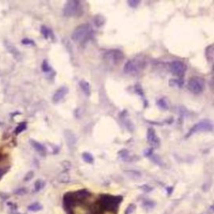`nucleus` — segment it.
Here are the masks:
<instances>
[{
    "mask_svg": "<svg viewBox=\"0 0 214 214\" xmlns=\"http://www.w3.org/2000/svg\"><path fill=\"white\" fill-rule=\"evenodd\" d=\"M93 29L89 23H83L74 28L71 35L72 40L76 43L84 44L91 38Z\"/></svg>",
    "mask_w": 214,
    "mask_h": 214,
    "instance_id": "obj_1",
    "label": "nucleus"
},
{
    "mask_svg": "<svg viewBox=\"0 0 214 214\" xmlns=\"http://www.w3.org/2000/svg\"><path fill=\"white\" fill-rule=\"evenodd\" d=\"M145 60L142 58H135L128 60L124 66V72L128 74H138L144 69Z\"/></svg>",
    "mask_w": 214,
    "mask_h": 214,
    "instance_id": "obj_2",
    "label": "nucleus"
},
{
    "mask_svg": "<svg viewBox=\"0 0 214 214\" xmlns=\"http://www.w3.org/2000/svg\"><path fill=\"white\" fill-rule=\"evenodd\" d=\"M83 13V7L81 3L77 0L68 1L64 6L63 13L67 17H77L81 15Z\"/></svg>",
    "mask_w": 214,
    "mask_h": 214,
    "instance_id": "obj_3",
    "label": "nucleus"
},
{
    "mask_svg": "<svg viewBox=\"0 0 214 214\" xmlns=\"http://www.w3.org/2000/svg\"><path fill=\"white\" fill-rule=\"evenodd\" d=\"M122 201V196H114L110 195H102L99 198L100 206L109 211L116 210L120 202Z\"/></svg>",
    "mask_w": 214,
    "mask_h": 214,
    "instance_id": "obj_4",
    "label": "nucleus"
},
{
    "mask_svg": "<svg viewBox=\"0 0 214 214\" xmlns=\"http://www.w3.org/2000/svg\"><path fill=\"white\" fill-rule=\"evenodd\" d=\"M124 54L118 49H110L104 54V59L108 64L111 65H118L124 59Z\"/></svg>",
    "mask_w": 214,
    "mask_h": 214,
    "instance_id": "obj_5",
    "label": "nucleus"
},
{
    "mask_svg": "<svg viewBox=\"0 0 214 214\" xmlns=\"http://www.w3.org/2000/svg\"><path fill=\"white\" fill-rule=\"evenodd\" d=\"M187 88L193 94H201L205 88V81L201 77H191V79H189Z\"/></svg>",
    "mask_w": 214,
    "mask_h": 214,
    "instance_id": "obj_6",
    "label": "nucleus"
},
{
    "mask_svg": "<svg viewBox=\"0 0 214 214\" xmlns=\"http://www.w3.org/2000/svg\"><path fill=\"white\" fill-rule=\"evenodd\" d=\"M169 68H170L171 74L179 78H182L186 71V64H184L183 62L179 61V60H174V61L171 62L169 64Z\"/></svg>",
    "mask_w": 214,
    "mask_h": 214,
    "instance_id": "obj_7",
    "label": "nucleus"
},
{
    "mask_svg": "<svg viewBox=\"0 0 214 214\" xmlns=\"http://www.w3.org/2000/svg\"><path fill=\"white\" fill-rule=\"evenodd\" d=\"M212 130V124L210 120H202L194 125L190 131L188 132V135L186 136H190L193 133L196 132H203V131H211Z\"/></svg>",
    "mask_w": 214,
    "mask_h": 214,
    "instance_id": "obj_8",
    "label": "nucleus"
},
{
    "mask_svg": "<svg viewBox=\"0 0 214 214\" xmlns=\"http://www.w3.org/2000/svg\"><path fill=\"white\" fill-rule=\"evenodd\" d=\"M146 139L151 147L157 148L160 145V139L155 134V131L152 128H149L146 132Z\"/></svg>",
    "mask_w": 214,
    "mask_h": 214,
    "instance_id": "obj_9",
    "label": "nucleus"
},
{
    "mask_svg": "<svg viewBox=\"0 0 214 214\" xmlns=\"http://www.w3.org/2000/svg\"><path fill=\"white\" fill-rule=\"evenodd\" d=\"M68 93V88H66L65 86H62L60 88L57 89L56 91L54 92L53 94V97H52V100H53L54 103H58L61 99H64V97L66 95V94Z\"/></svg>",
    "mask_w": 214,
    "mask_h": 214,
    "instance_id": "obj_10",
    "label": "nucleus"
},
{
    "mask_svg": "<svg viewBox=\"0 0 214 214\" xmlns=\"http://www.w3.org/2000/svg\"><path fill=\"white\" fill-rule=\"evenodd\" d=\"M64 136L66 139V143L69 149H73L76 144V137L71 130H66L64 131Z\"/></svg>",
    "mask_w": 214,
    "mask_h": 214,
    "instance_id": "obj_11",
    "label": "nucleus"
},
{
    "mask_svg": "<svg viewBox=\"0 0 214 214\" xmlns=\"http://www.w3.org/2000/svg\"><path fill=\"white\" fill-rule=\"evenodd\" d=\"M89 195H90V193L87 190H79V191H76V192H72L71 193V196L74 201H82V200L87 198Z\"/></svg>",
    "mask_w": 214,
    "mask_h": 214,
    "instance_id": "obj_12",
    "label": "nucleus"
},
{
    "mask_svg": "<svg viewBox=\"0 0 214 214\" xmlns=\"http://www.w3.org/2000/svg\"><path fill=\"white\" fill-rule=\"evenodd\" d=\"M79 87H80V89H82V91L84 92V94H85L86 96H89V94H90V93H91L90 85H89V83L87 81H85V80H84V79H82V80L79 81Z\"/></svg>",
    "mask_w": 214,
    "mask_h": 214,
    "instance_id": "obj_13",
    "label": "nucleus"
},
{
    "mask_svg": "<svg viewBox=\"0 0 214 214\" xmlns=\"http://www.w3.org/2000/svg\"><path fill=\"white\" fill-rule=\"evenodd\" d=\"M30 144L38 152L41 153V154H44V153H45V148H44V146L39 142H37L35 140H31Z\"/></svg>",
    "mask_w": 214,
    "mask_h": 214,
    "instance_id": "obj_14",
    "label": "nucleus"
},
{
    "mask_svg": "<svg viewBox=\"0 0 214 214\" xmlns=\"http://www.w3.org/2000/svg\"><path fill=\"white\" fill-rule=\"evenodd\" d=\"M82 158H83V160H84L85 162H87V163L92 164L93 162H94V157H93V155L89 152L83 153V155H82Z\"/></svg>",
    "mask_w": 214,
    "mask_h": 214,
    "instance_id": "obj_15",
    "label": "nucleus"
},
{
    "mask_svg": "<svg viewBox=\"0 0 214 214\" xmlns=\"http://www.w3.org/2000/svg\"><path fill=\"white\" fill-rule=\"evenodd\" d=\"M26 128H27V124H26L25 122L20 123V124H19V125L16 127L15 130H14V133H15L16 135H18L19 133L23 132V130H25Z\"/></svg>",
    "mask_w": 214,
    "mask_h": 214,
    "instance_id": "obj_16",
    "label": "nucleus"
},
{
    "mask_svg": "<svg viewBox=\"0 0 214 214\" xmlns=\"http://www.w3.org/2000/svg\"><path fill=\"white\" fill-rule=\"evenodd\" d=\"M94 23H95V25H96L97 27H100V26H102L104 23V18H103L102 16L98 15V16H96L95 18H94Z\"/></svg>",
    "mask_w": 214,
    "mask_h": 214,
    "instance_id": "obj_17",
    "label": "nucleus"
},
{
    "mask_svg": "<svg viewBox=\"0 0 214 214\" xmlns=\"http://www.w3.org/2000/svg\"><path fill=\"white\" fill-rule=\"evenodd\" d=\"M212 53H213V48H212V45H210L206 48V58L211 62L212 61V59H213V54Z\"/></svg>",
    "mask_w": 214,
    "mask_h": 214,
    "instance_id": "obj_18",
    "label": "nucleus"
},
{
    "mask_svg": "<svg viewBox=\"0 0 214 214\" xmlns=\"http://www.w3.org/2000/svg\"><path fill=\"white\" fill-rule=\"evenodd\" d=\"M41 33H42V34L45 38H48V37L51 35V31L46 26H42L41 27Z\"/></svg>",
    "mask_w": 214,
    "mask_h": 214,
    "instance_id": "obj_19",
    "label": "nucleus"
},
{
    "mask_svg": "<svg viewBox=\"0 0 214 214\" xmlns=\"http://www.w3.org/2000/svg\"><path fill=\"white\" fill-rule=\"evenodd\" d=\"M157 105L160 107V108H161V109H163V110H167V109H168V105L166 104V100L163 99H160L158 100Z\"/></svg>",
    "mask_w": 214,
    "mask_h": 214,
    "instance_id": "obj_20",
    "label": "nucleus"
},
{
    "mask_svg": "<svg viewBox=\"0 0 214 214\" xmlns=\"http://www.w3.org/2000/svg\"><path fill=\"white\" fill-rule=\"evenodd\" d=\"M42 70L43 72H45V73H48V72H49L51 70L50 66L48 65V62L46 61V60H44L43 62V64H42Z\"/></svg>",
    "mask_w": 214,
    "mask_h": 214,
    "instance_id": "obj_21",
    "label": "nucleus"
},
{
    "mask_svg": "<svg viewBox=\"0 0 214 214\" xmlns=\"http://www.w3.org/2000/svg\"><path fill=\"white\" fill-rule=\"evenodd\" d=\"M28 209L29 210H31V211H38V210H40V209H42V206L39 205L38 203H33L32 204L31 206H28Z\"/></svg>",
    "mask_w": 214,
    "mask_h": 214,
    "instance_id": "obj_22",
    "label": "nucleus"
},
{
    "mask_svg": "<svg viewBox=\"0 0 214 214\" xmlns=\"http://www.w3.org/2000/svg\"><path fill=\"white\" fill-rule=\"evenodd\" d=\"M127 3L131 8H136V7L140 4V1H138V0H129Z\"/></svg>",
    "mask_w": 214,
    "mask_h": 214,
    "instance_id": "obj_23",
    "label": "nucleus"
},
{
    "mask_svg": "<svg viewBox=\"0 0 214 214\" xmlns=\"http://www.w3.org/2000/svg\"><path fill=\"white\" fill-rule=\"evenodd\" d=\"M43 185H44V183H43V181H40V180H38V181L35 182V191H39V190L43 187Z\"/></svg>",
    "mask_w": 214,
    "mask_h": 214,
    "instance_id": "obj_24",
    "label": "nucleus"
},
{
    "mask_svg": "<svg viewBox=\"0 0 214 214\" xmlns=\"http://www.w3.org/2000/svg\"><path fill=\"white\" fill-rule=\"evenodd\" d=\"M135 208V205H133V204H130V205H129V206H128L127 208L125 209V214H131L133 211H134Z\"/></svg>",
    "mask_w": 214,
    "mask_h": 214,
    "instance_id": "obj_25",
    "label": "nucleus"
},
{
    "mask_svg": "<svg viewBox=\"0 0 214 214\" xmlns=\"http://www.w3.org/2000/svg\"><path fill=\"white\" fill-rule=\"evenodd\" d=\"M22 43L25 44V45H33L34 42L32 39H29V38H23L22 40Z\"/></svg>",
    "mask_w": 214,
    "mask_h": 214,
    "instance_id": "obj_26",
    "label": "nucleus"
},
{
    "mask_svg": "<svg viewBox=\"0 0 214 214\" xmlns=\"http://www.w3.org/2000/svg\"><path fill=\"white\" fill-rule=\"evenodd\" d=\"M167 189H168V190H169V191H168V194H171V190H172V187H170V188H167ZM167 189H166V190H167Z\"/></svg>",
    "mask_w": 214,
    "mask_h": 214,
    "instance_id": "obj_27",
    "label": "nucleus"
}]
</instances>
